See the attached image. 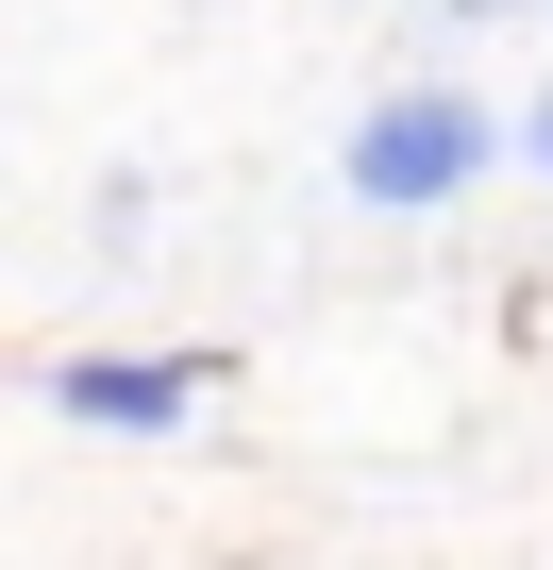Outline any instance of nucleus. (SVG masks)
I'll return each instance as SVG.
<instances>
[{
    "label": "nucleus",
    "mask_w": 553,
    "mask_h": 570,
    "mask_svg": "<svg viewBox=\"0 0 553 570\" xmlns=\"http://www.w3.org/2000/svg\"><path fill=\"white\" fill-rule=\"evenodd\" d=\"M503 168V118L470 101V85H386L369 118H353V151H336V185L369 202V218H436V202H470Z\"/></svg>",
    "instance_id": "nucleus-1"
},
{
    "label": "nucleus",
    "mask_w": 553,
    "mask_h": 570,
    "mask_svg": "<svg viewBox=\"0 0 553 570\" xmlns=\"http://www.w3.org/2000/svg\"><path fill=\"white\" fill-rule=\"evenodd\" d=\"M218 403V353H51V420L85 436H185Z\"/></svg>",
    "instance_id": "nucleus-2"
},
{
    "label": "nucleus",
    "mask_w": 553,
    "mask_h": 570,
    "mask_svg": "<svg viewBox=\"0 0 553 570\" xmlns=\"http://www.w3.org/2000/svg\"><path fill=\"white\" fill-rule=\"evenodd\" d=\"M520 151H536V185H553V85H536V118H520Z\"/></svg>",
    "instance_id": "nucleus-3"
},
{
    "label": "nucleus",
    "mask_w": 553,
    "mask_h": 570,
    "mask_svg": "<svg viewBox=\"0 0 553 570\" xmlns=\"http://www.w3.org/2000/svg\"><path fill=\"white\" fill-rule=\"evenodd\" d=\"M453 18H553V0H453Z\"/></svg>",
    "instance_id": "nucleus-4"
}]
</instances>
